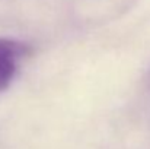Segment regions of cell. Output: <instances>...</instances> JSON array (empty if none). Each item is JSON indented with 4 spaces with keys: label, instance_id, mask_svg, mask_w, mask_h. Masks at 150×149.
Masks as SVG:
<instances>
[{
    "label": "cell",
    "instance_id": "1",
    "mask_svg": "<svg viewBox=\"0 0 150 149\" xmlns=\"http://www.w3.org/2000/svg\"><path fill=\"white\" fill-rule=\"evenodd\" d=\"M28 56V44L13 38L0 37V94L12 85Z\"/></svg>",
    "mask_w": 150,
    "mask_h": 149
}]
</instances>
